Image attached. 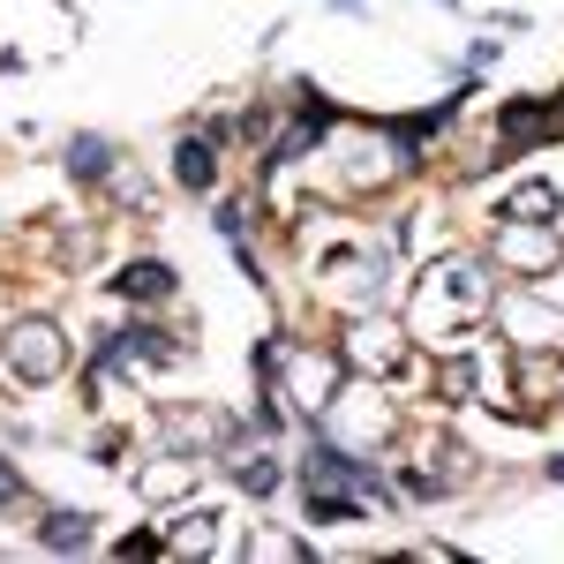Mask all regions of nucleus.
<instances>
[{
    "label": "nucleus",
    "instance_id": "nucleus-1",
    "mask_svg": "<svg viewBox=\"0 0 564 564\" xmlns=\"http://www.w3.org/2000/svg\"><path fill=\"white\" fill-rule=\"evenodd\" d=\"M489 302V286H481L475 263H452V271H430V286H422V324H467L475 308Z\"/></svg>",
    "mask_w": 564,
    "mask_h": 564
},
{
    "label": "nucleus",
    "instance_id": "nucleus-2",
    "mask_svg": "<svg viewBox=\"0 0 564 564\" xmlns=\"http://www.w3.org/2000/svg\"><path fill=\"white\" fill-rule=\"evenodd\" d=\"M279 377H286V399H302V406H332V391H339V369L324 361V354L308 347H279Z\"/></svg>",
    "mask_w": 564,
    "mask_h": 564
},
{
    "label": "nucleus",
    "instance_id": "nucleus-3",
    "mask_svg": "<svg viewBox=\"0 0 564 564\" xmlns=\"http://www.w3.org/2000/svg\"><path fill=\"white\" fill-rule=\"evenodd\" d=\"M8 361H15V377H31V384L61 377V332H53V324H15V332H8Z\"/></svg>",
    "mask_w": 564,
    "mask_h": 564
},
{
    "label": "nucleus",
    "instance_id": "nucleus-4",
    "mask_svg": "<svg viewBox=\"0 0 564 564\" xmlns=\"http://www.w3.org/2000/svg\"><path fill=\"white\" fill-rule=\"evenodd\" d=\"M226 475L241 481L249 497H271V489H279V459H271V436H263V444H234V452H226Z\"/></svg>",
    "mask_w": 564,
    "mask_h": 564
},
{
    "label": "nucleus",
    "instance_id": "nucleus-5",
    "mask_svg": "<svg viewBox=\"0 0 564 564\" xmlns=\"http://www.w3.org/2000/svg\"><path fill=\"white\" fill-rule=\"evenodd\" d=\"M505 257L520 263V271H550V263H557V241H550L534 218H520V226H505Z\"/></svg>",
    "mask_w": 564,
    "mask_h": 564
},
{
    "label": "nucleus",
    "instance_id": "nucleus-6",
    "mask_svg": "<svg viewBox=\"0 0 564 564\" xmlns=\"http://www.w3.org/2000/svg\"><path fill=\"white\" fill-rule=\"evenodd\" d=\"M399 332H391V324H361V332H354V347H347V361H361V369H399Z\"/></svg>",
    "mask_w": 564,
    "mask_h": 564
},
{
    "label": "nucleus",
    "instance_id": "nucleus-7",
    "mask_svg": "<svg viewBox=\"0 0 564 564\" xmlns=\"http://www.w3.org/2000/svg\"><path fill=\"white\" fill-rule=\"evenodd\" d=\"M212 174H218V159H212V135H188V143H181V181H188V188H204Z\"/></svg>",
    "mask_w": 564,
    "mask_h": 564
},
{
    "label": "nucleus",
    "instance_id": "nucleus-8",
    "mask_svg": "<svg viewBox=\"0 0 564 564\" xmlns=\"http://www.w3.org/2000/svg\"><path fill=\"white\" fill-rule=\"evenodd\" d=\"M505 212H512V218H550V212H557V188H550V181H527V188H512Z\"/></svg>",
    "mask_w": 564,
    "mask_h": 564
},
{
    "label": "nucleus",
    "instance_id": "nucleus-9",
    "mask_svg": "<svg viewBox=\"0 0 564 564\" xmlns=\"http://www.w3.org/2000/svg\"><path fill=\"white\" fill-rule=\"evenodd\" d=\"M188 481H196V467L181 459V467H151V475H135V489H143V497H181Z\"/></svg>",
    "mask_w": 564,
    "mask_h": 564
},
{
    "label": "nucleus",
    "instance_id": "nucleus-10",
    "mask_svg": "<svg viewBox=\"0 0 564 564\" xmlns=\"http://www.w3.org/2000/svg\"><path fill=\"white\" fill-rule=\"evenodd\" d=\"M45 542H53V550H84L90 527L76 520V512H53V520H45Z\"/></svg>",
    "mask_w": 564,
    "mask_h": 564
},
{
    "label": "nucleus",
    "instance_id": "nucleus-11",
    "mask_svg": "<svg viewBox=\"0 0 564 564\" xmlns=\"http://www.w3.org/2000/svg\"><path fill=\"white\" fill-rule=\"evenodd\" d=\"M166 279H174V271H166V263H135L129 279H121V286H129V294H143V302H151V294H166Z\"/></svg>",
    "mask_w": 564,
    "mask_h": 564
},
{
    "label": "nucleus",
    "instance_id": "nucleus-12",
    "mask_svg": "<svg viewBox=\"0 0 564 564\" xmlns=\"http://www.w3.org/2000/svg\"><path fill=\"white\" fill-rule=\"evenodd\" d=\"M68 166H76V174H106V143H98V135H84V143L68 151Z\"/></svg>",
    "mask_w": 564,
    "mask_h": 564
},
{
    "label": "nucleus",
    "instance_id": "nucleus-13",
    "mask_svg": "<svg viewBox=\"0 0 564 564\" xmlns=\"http://www.w3.org/2000/svg\"><path fill=\"white\" fill-rule=\"evenodd\" d=\"M444 384H452V399H467V391H475V361H452V369H444Z\"/></svg>",
    "mask_w": 564,
    "mask_h": 564
},
{
    "label": "nucleus",
    "instance_id": "nucleus-14",
    "mask_svg": "<svg viewBox=\"0 0 564 564\" xmlns=\"http://www.w3.org/2000/svg\"><path fill=\"white\" fill-rule=\"evenodd\" d=\"M257 557H302V542H286V534H257Z\"/></svg>",
    "mask_w": 564,
    "mask_h": 564
},
{
    "label": "nucleus",
    "instance_id": "nucleus-15",
    "mask_svg": "<svg viewBox=\"0 0 564 564\" xmlns=\"http://www.w3.org/2000/svg\"><path fill=\"white\" fill-rule=\"evenodd\" d=\"M8 497H15V475H8V467H0V505H8Z\"/></svg>",
    "mask_w": 564,
    "mask_h": 564
}]
</instances>
